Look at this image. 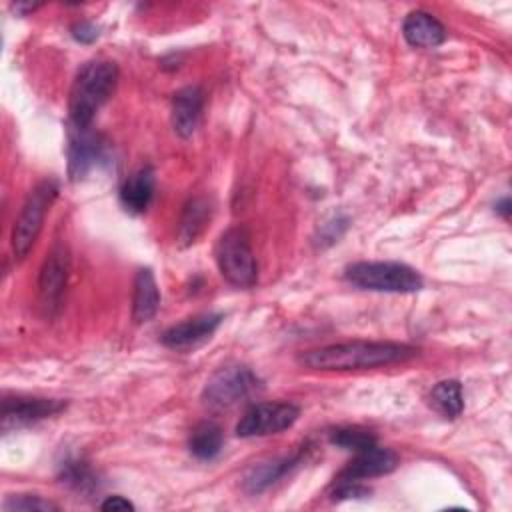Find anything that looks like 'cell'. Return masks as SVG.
Here are the masks:
<instances>
[{"instance_id": "44dd1931", "label": "cell", "mask_w": 512, "mask_h": 512, "mask_svg": "<svg viewBox=\"0 0 512 512\" xmlns=\"http://www.w3.org/2000/svg\"><path fill=\"white\" fill-rule=\"evenodd\" d=\"M58 478H60V482H64L66 486H70L76 492H92L98 488L96 476L90 470V466L76 458H68L60 464Z\"/></svg>"}, {"instance_id": "e0dca14e", "label": "cell", "mask_w": 512, "mask_h": 512, "mask_svg": "<svg viewBox=\"0 0 512 512\" xmlns=\"http://www.w3.org/2000/svg\"><path fill=\"white\" fill-rule=\"evenodd\" d=\"M302 454L290 456V458H274L268 462H260L252 466L244 476V490L248 494H260L268 486H272L276 480H280L290 468H294L300 462Z\"/></svg>"}, {"instance_id": "30bf717a", "label": "cell", "mask_w": 512, "mask_h": 512, "mask_svg": "<svg viewBox=\"0 0 512 512\" xmlns=\"http://www.w3.org/2000/svg\"><path fill=\"white\" fill-rule=\"evenodd\" d=\"M64 400L56 398H32V396H14L2 400V430L22 428L44 418H52L66 410Z\"/></svg>"}, {"instance_id": "4316f807", "label": "cell", "mask_w": 512, "mask_h": 512, "mask_svg": "<svg viewBox=\"0 0 512 512\" xmlns=\"http://www.w3.org/2000/svg\"><path fill=\"white\" fill-rule=\"evenodd\" d=\"M12 8L16 10V14L26 16L28 12H34L36 8H40V4H32V2H16V4H12Z\"/></svg>"}, {"instance_id": "9a60e30c", "label": "cell", "mask_w": 512, "mask_h": 512, "mask_svg": "<svg viewBox=\"0 0 512 512\" xmlns=\"http://www.w3.org/2000/svg\"><path fill=\"white\" fill-rule=\"evenodd\" d=\"M156 186L154 168L150 164L132 172L120 186V204L130 214H142L152 202Z\"/></svg>"}, {"instance_id": "6da1fadb", "label": "cell", "mask_w": 512, "mask_h": 512, "mask_svg": "<svg viewBox=\"0 0 512 512\" xmlns=\"http://www.w3.org/2000/svg\"><path fill=\"white\" fill-rule=\"evenodd\" d=\"M418 350L402 342L382 340H352L340 344H328L298 354V364L310 370L324 372H346L380 368L414 358Z\"/></svg>"}, {"instance_id": "7402d4cb", "label": "cell", "mask_w": 512, "mask_h": 512, "mask_svg": "<svg viewBox=\"0 0 512 512\" xmlns=\"http://www.w3.org/2000/svg\"><path fill=\"white\" fill-rule=\"evenodd\" d=\"M330 444L342 448V450H350V452H360L368 446L376 444V436L366 430V428H358V426H340L330 430Z\"/></svg>"}, {"instance_id": "8992f818", "label": "cell", "mask_w": 512, "mask_h": 512, "mask_svg": "<svg viewBox=\"0 0 512 512\" xmlns=\"http://www.w3.org/2000/svg\"><path fill=\"white\" fill-rule=\"evenodd\" d=\"M262 388L260 378L246 366H222L216 370L202 392V400L210 408H230Z\"/></svg>"}, {"instance_id": "9c48e42d", "label": "cell", "mask_w": 512, "mask_h": 512, "mask_svg": "<svg viewBox=\"0 0 512 512\" xmlns=\"http://www.w3.org/2000/svg\"><path fill=\"white\" fill-rule=\"evenodd\" d=\"M68 274H70V254H68V248L62 242H58L46 254V260L40 268V278H38L40 302L48 314H54L60 308Z\"/></svg>"}, {"instance_id": "2e32d148", "label": "cell", "mask_w": 512, "mask_h": 512, "mask_svg": "<svg viewBox=\"0 0 512 512\" xmlns=\"http://www.w3.org/2000/svg\"><path fill=\"white\" fill-rule=\"evenodd\" d=\"M160 306V290L150 268H140L134 278V296H132V318L142 324L156 316Z\"/></svg>"}, {"instance_id": "603a6c76", "label": "cell", "mask_w": 512, "mask_h": 512, "mask_svg": "<svg viewBox=\"0 0 512 512\" xmlns=\"http://www.w3.org/2000/svg\"><path fill=\"white\" fill-rule=\"evenodd\" d=\"M2 508L6 512H50V510H58V504L36 496V494H18V496H8L2 504Z\"/></svg>"}, {"instance_id": "5bb4252c", "label": "cell", "mask_w": 512, "mask_h": 512, "mask_svg": "<svg viewBox=\"0 0 512 512\" xmlns=\"http://www.w3.org/2000/svg\"><path fill=\"white\" fill-rule=\"evenodd\" d=\"M402 36L410 46L436 48L446 40V28L430 12L414 10L402 22Z\"/></svg>"}, {"instance_id": "d6986e66", "label": "cell", "mask_w": 512, "mask_h": 512, "mask_svg": "<svg viewBox=\"0 0 512 512\" xmlns=\"http://www.w3.org/2000/svg\"><path fill=\"white\" fill-rule=\"evenodd\" d=\"M224 446V434L222 428L214 422H200L192 428L188 438V450L198 460H214Z\"/></svg>"}, {"instance_id": "277c9868", "label": "cell", "mask_w": 512, "mask_h": 512, "mask_svg": "<svg viewBox=\"0 0 512 512\" xmlns=\"http://www.w3.org/2000/svg\"><path fill=\"white\" fill-rule=\"evenodd\" d=\"M216 262L220 274L238 288H250L258 280V264L246 228L232 226L216 242Z\"/></svg>"}, {"instance_id": "7a4b0ae2", "label": "cell", "mask_w": 512, "mask_h": 512, "mask_svg": "<svg viewBox=\"0 0 512 512\" xmlns=\"http://www.w3.org/2000/svg\"><path fill=\"white\" fill-rule=\"evenodd\" d=\"M118 82V66L110 60L86 62L70 88L68 114L76 128H90L102 104L112 96Z\"/></svg>"}, {"instance_id": "4fadbf2b", "label": "cell", "mask_w": 512, "mask_h": 512, "mask_svg": "<svg viewBox=\"0 0 512 512\" xmlns=\"http://www.w3.org/2000/svg\"><path fill=\"white\" fill-rule=\"evenodd\" d=\"M204 92L200 86H184L172 98V128L180 138H190L202 118Z\"/></svg>"}, {"instance_id": "83f0119b", "label": "cell", "mask_w": 512, "mask_h": 512, "mask_svg": "<svg viewBox=\"0 0 512 512\" xmlns=\"http://www.w3.org/2000/svg\"><path fill=\"white\" fill-rule=\"evenodd\" d=\"M496 212H500L504 218H508V214H510V200H508V198H502V200L496 204Z\"/></svg>"}, {"instance_id": "ac0fdd59", "label": "cell", "mask_w": 512, "mask_h": 512, "mask_svg": "<svg viewBox=\"0 0 512 512\" xmlns=\"http://www.w3.org/2000/svg\"><path fill=\"white\" fill-rule=\"evenodd\" d=\"M210 214H212V206H210L208 198L196 196L186 202L182 218H180V228H178V240L182 246L192 244L204 232V228L210 220Z\"/></svg>"}, {"instance_id": "8fae6325", "label": "cell", "mask_w": 512, "mask_h": 512, "mask_svg": "<svg viewBox=\"0 0 512 512\" xmlns=\"http://www.w3.org/2000/svg\"><path fill=\"white\" fill-rule=\"evenodd\" d=\"M222 322V314H200L194 318H186L170 328H166L160 336V342L166 348L172 350H186V348H194L198 344H202L204 340H208L216 328Z\"/></svg>"}, {"instance_id": "ffe728a7", "label": "cell", "mask_w": 512, "mask_h": 512, "mask_svg": "<svg viewBox=\"0 0 512 512\" xmlns=\"http://www.w3.org/2000/svg\"><path fill=\"white\" fill-rule=\"evenodd\" d=\"M430 406L444 418H458L464 410L462 384L458 380H442L430 392Z\"/></svg>"}, {"instance_id": "5b68a950", "label": "cell", "mask_w": 512, "mask_h": 512, "mask_svg": "<svg viewBox=\"0 0 512 512\" xmlns=\"http://www.w3.org/2000/svg\"><path fill=\"white\" fill-rule=\"evenodd\" d=\"M58 192H60L58 182L54 178H48V180L38 182L26 196V200L20 208V214L14 222V228H12V250H14L16 258L22 260L34 246V242L42 230L44 216L50 210L52 202L56 200Z\"/></svg>"}, {"instance_id": "ba28073f", "label": "cell", "mask_w": 512, "mask_h": 512, "mask_svg": "<svg viewBox=\"0 0 512 512\" xmlns=\"http://www.w3.org/2000/svg\"><path fill=\"white\" fill-rule=\"evenodd\" d=\"M110 164L108 142L90 128L68 130V176L70 180H82L90 170Z\"/></svg>"}, {"instance_id": "3957f363", "label": "cell", "mask_w": 512, "mask_h": 512, "mask_svg": "<svg viewBox=\"0 0 512 512\" xmlns=\"http://www.w3.org/2000/svg\"><path fill=\"white\" fill-rule=\"evenodd\" d=\"M346 282L360 290L412 294L424 286L422 276L404 262L378 260V262H354L344 272Z\"/></svg>"}, {"instance_id": "484cf974", "label": "cell", "mask_w": 512, "mask_h": 512, "mask_svg": "<svg viewBox=\"0 0 512 512\" xmlns=\"http://www.w3.org/2000/svg\"><path fill=\"white\" fill-rule=\"evenodd\" d=\"M102 510H134V504L130 500H126L124 496H108L102 504H100Z\"/></svg>"}, {"instance_id": "52a82bcc", "label": "cell", "mask_w": 512, "mask_h": 512, "mask_svg": "<svg viewBox=\"0 0 512 512\" xmlns=\"http://www.w3.org/2000/svg\"><path fill=\"white\" fill-rule=\"evenodd\" d=\"M300 416V408L292 402H258L250 406L236 424L240 438H260L288 430Z\"/></svg>"}, {"instance_id": "7c38bea8", "label": "cell", "mask_w": 512, "mask_h": 512, "mask_svg": "<svg viewBox=\"0 0 512 512\" xmlns=\"http://www.w3.org/2000/svg\"><path fill=\"white\" fill-rule=\"evenodd\" d=\"M398 466V456L390 448H380L378 444L368 446L346 464V468L338 474V480H366L390 474Z\"/></svg>"}, {"instance_id": "cb8c5ba5", "label": "cell", "mask_w": 512, "mask_h": 512, "mask_svg": "<svg viewBox=\"0 0 512 512\" xmlns=\"http://www.w3.org/2000/svg\"><path fill=\"white\" fill-rule=\"evenodd\" d=\"M370 490L362 486L358 480H336V488L332 490L334 500H348V498H366Z\"/></svg>"}, {"instance_id": "d4e9b609", "label": "cell", "mask_w": 512, "mask_h": 512, "mask_svg": "<svg viewBox=\"0 0 512 512\" xmlns=\"http://www.w3.org/2000/svg\"><path fill=\"white\" fill-rule=\"evenodd\" d=\"M70 34L76 42L80 44H92L98 36H100V30L94 22H76L72 28H70Z\"/></svg>"}]
</instances>
